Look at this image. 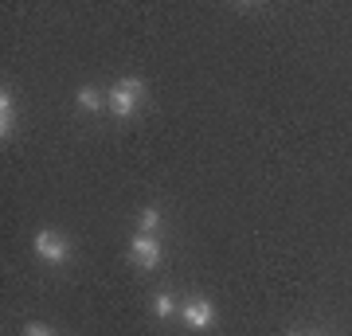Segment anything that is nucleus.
<instances>
[{"label":"nucleus","mask_w":352,"mask_h":336,"mask_svg":"<svg viewBox=\"0 0 352 336\" xmlns=\"http://www.w3.org/2000/svg\"><path fill=\"white\" fill-rule=\"evenodd\" d=\"M12 129H16V102L8 90H0V133H4V141L12 137Z\"/></svg>","instance_id":"39448f33"},{"label":"nucleus","mask_w":352,"mask_h":336,"mask_svg":"<svg viewBox=\"0 0 352 336\" xmlns=\"http://www.w3.org/2000/svg\"><path fill=\"white\" fill-rule=\"evenodd\" d=\"M24 336H55V333H51L47 324H28V328H24Z\"/></svg>","instance_id":"1a4fd4ad"},{"label":"nucleus","mask_w":352,"mask_h":336,"mask_svg":"<svg viewBox=\"0 0 352 336\" xmlns=\"http://www.w3.org/2000/svg\"><path fill=\"white\" fill-rule=\"evenodd\" d=\"M36 254L47 262H67L71 258V243H67L59 231H39L36 235Z\"/></svg>","instance_id":"7ed1b4c3"},{"label":"nucleus","mask_w":352,"mask_h":336,"mask_svg":"<svg viewBox=\"0 0 352 336\" xmlns=\"http://www.w3.org/2000/svg\"><path fill=\"white\" fill-rule=\"evenodd\" d=\"M138 227H141V235H153V231L161 227V212H157V208H145L141 219H138Z\"/></svg>","instance_id":"0eeeda50"},{"label":"nucleus","mask_w":352,"mask_h":336,"mask_svg":"<svg viewBox=\"0 0 352 336\" xmlns=\"http://www.w3.org/2000/svg\"><path fill=\"white\" fill-rule=\"evenodd\" d=\"M153 313H157V317H173V313H176V301L168 298V293H161V298L153 301Z\"/></svg>","instance_id":"6e6552de"},{"label":"nucleus","mask_w":352,"mask_h":336,"mask_svg":"<svg viewBox=\"0 0 352 336\" xmlns=\"http://www.w3.org/2000/svg\"><path fill=\"white\" fill-rule=\"evenodd\" d=\"M305 336H317V333H305Z\"/></svg>","instance_id":"9d476101"},{"label":"nucleus","mask_w":352,"mask_h":336,"mask_svg":"<svg viewBox=\"0 0 352 336\" xmlns=\"http://www.w3.org/2000/svg\"><path fill=\"white\" fill-rule=\"evenodd\" d=\"M180 317H184V324H188V328L204 333V328H212L215 309H212V301H208V298H192V301H184V305H180Z\"/></svg>","instance_id":"f03ea898"},{"label":"nucleus","mask_w":352,"mask_h":336,"mask_svg":"<svg viewBox=\"0 0 352 336\" xmlns=\"http://www.w3.org/2000/svg\"><path fill=\"white\" fill-rule=\"evenodd\" d=\"M129 258L138 262L141 270H153V266L161 262V243H157V235H133V243H129Z\"/></svg>","instance_id":"20e7f679"},{"label":"nucleus","mask_w":352,"mask_h":336,"mask_svg":"<svg viewBox=\"0 0 352 336\" xmlns=\"http://www.w3.org/2000/svg\"><path fill=\"white\" fill-rule=\"evenodd\" d=\"M102 102H106V98H102L94 87H82V90H78V106H82V110L98 113V110H102Z\"/></svg>","instance_id":"423d86ee"},{"label":"nucleus","mask_w":352,"mask_h":336,"mask_svg":"<svg viewBox=\"0 0 352 336\" xmlns=\"http://www.w3.org/2000/svg\"><path fill=\"white\" fill-rule=\"evenodd\" d=\"M145 98V87H141L138 78H122V82H113L110 94H106V106H110L113 117H133V110L141 106Z\"/></svg>","instance_id":"f257e3e1"}]
</instances>
